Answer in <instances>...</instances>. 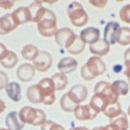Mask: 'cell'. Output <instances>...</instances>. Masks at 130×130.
I'll return each instance as SVG.
<instances>
[{"mask_svg": "<svg viewBox=\"0 0 130 130\" xmlns=\"http://www.w3.org/2000/svg\"><path fill=\"white\" fill-rule=\"evenodd\" d=\"M105 71L106 65L103 62V60L98 56H93L87 60L86 64L82 66L81 76L85 80L90 81L103 74Z\"/></svg>", "mask_w": 130, "mask_h": 130, "instance_id": "1", "label": "cell"}, {"mask_svg": "<svg viewBox=\"0 0 130 130\" xmlns=\"http://www.w3.org/2000/svg\"><path fill=\"white\" fill-rule=\"evenodd\" d=\"M19 118L23 124H28L35 126L42 125L46 121V115L43 110L32 108L30 106H25L21 109Z\"/></svg>", "mask_w": 130, "mask_h": 130, "instance_id": "2", "label": "cell"}, {"mask_svg": "<svg viewBox=\"0 0 130 130\" xmlns=\"http://www.w3.org/2000/svg\"><path fill=\"white\" fill-rule=\"evenodd\" d=\"M37 28L41 35L45 37L54 36L58 32L57 18L54 12L46 8L45 15L37 22Z\"/></svg>", "mask_w": 130, "mask_h": 130, "instance_id": "3", "label": "cell"}, {"mask_svg": "<svg viewBox=\"0 0 130 130\" xmlns=\"http://www.w3.org/2000/svg\"><path fill=\"white\" fill-rule=\"evenodd\" d=\"M67 13L71 22L76 27H82L88 22V15L83 6L78 2H72L67 8Z\"/></svg>", "mask_w": 130, "mask_h": 130, "instance_id": "4", "label": "cell"}, {"mask_svg": "<svg viewBox=\"0 0 130 130\" xmlns=\"http://www.w3.org/2000/svg\"><path fill=\"white\" fill-rule=\"evenodd\" d=\"M38 88L40 90L42 103L46 106L52 105L56 100V87L51 78H43L37 84Z\"/></svg>", "mask_w": 130, "mask_h": 130, "instance_id": "5", "label": "cell"}, {"mask_svg": "<svg viewBox=\"0 0 130 130\" xmlns=\"http://www.w3.org/2000/svg\"><path fill=\"white\" fill-rule=\"evenodd\" d=\"M94 93L102 96L107 100L109 105L116 103L118 101V98H119L118 93L114 90L111 84L105 81L98 82L94 87Z\"/></svg>", "mask_w": 130, "mask_h": 130, "instance_id": "6", "label": "cell"}, {"mask_svg": "<svg viewBox=\"0 0 130 130\" xmlns=\"http://www.w3.org/2000/svg\"><path fill=\"white\" fill-rule=\"evenodd\" d=\"M77 36L78 35H75L72 29L64 27L58 30L57 34L55 35V40H56L59 46H61V47H64L67 50L74 43Z\"/></svg>", "mask_w": 130, "mask_h": 130, "instance_id": "7", "label": "cell"}, {"mask_svg": "<svg viewBox=\"0 0 130 130\" xmlns=\"http://www.w3.org/2000/svg\"><path fill=\"white\" fill-rule=\"evenodd\" d=\"M52 62H53L52 56L48 52L44 51V50L39 51L37 57L32 61L35 69L39 71V72H46L51 67Z\"/></svg>", "mask_w": 130, "mask_h": 130, "instance_id": "8", "label": "cell"}, {"mask_svg": "<svg viewBox=\"0 0 130 130\" xmlns=\"http://www.w3.org/2000/svg\"><path fill=\"white\" fill-rule=\"evenodd\" d=\"M74 116L79 121H91L95 119L98 113L97 111H94L91 106L88 105H78L75 108L74 111Z\"/></svg>", "mask_w": 130, "mask_h": 130, "instance_id": "9", "label": "cell"}, {"mask_svg": "<svg viewBox=\"0 0 130 130\" xmlns=\"http://www.w3.org/2000/svg\"><path fill=\"white\" fill-rule=\"evenodd\" d=\"M87 88L84 85H76L70 89V91L67 93L68 97L70 98L73 103L76 105H79L80 103L86 100L87 97Z\"/></svg>", "mask_w": 130, "mask_h": 130, "instance_id": "10", "label": "cell"}, {"mask_svg": "<svg viewBox=\"0 0 130 130\" xmlns=\"http://www.w3.org/2000/svg\"><path fill=\"white\" fill-rule=\"evenodd\" d=\"M120 25L116 22H110L104 28V40L110 45H114L116 43L117 36L120 31Z\"/></svg>", "mask_w": 130, "mask_h": 130, "instance_id": "11", "label": "cell"}, {"mask_svg": "<svg viewBox=\"0 0 130 130\" xmlns=\"http://www.w3.org/2000/svg\"><path fill=\"white\" fill-rule=\"evenodd\" d=\"M11 16H12V19L17 24V26L24 24L26 22H32V15H31L28 7H21V8H17L11 13Z\"/></svg>", "mask_w": 130, "mask_h": 130, "instance_id": "12", "label": "cell"}, {"mask_svg": "<svg viewBox=\"0 0 130 130\" xmlns=\"http://www.w3.org/2000/svg\"><path fill=\"white\" fill-rule=\"evenodd\" d=\"M35 73L34 65L30 63H23L17 70V77L22 82H30L32 80Z\"/></svg>", "mask_w": 130, "mask_h": 130, "instance_id": "13", "label": "cell"}, {"mask_svg": "<svg viewBox=\"0 0 130 130\" xmlns=\"http://www.w3.org/2000/svg\"><path fill=\"white\" fill-rule=\"evenodd\" d=\"M100 32L98 28L95 27H88L81 31L80 34V38L85 44H92L96 43L99 39H100Z\"/></svg>", "mask_w": 130, "mask_h": 130, "instance_id": "14", "label": "cell"}, {"mask_svg": "<svg viewBox=\"0 0 130 130\" xmlns=\"http://www.w3.org/2000/svg\"><path fill=\"white\" fill-rule=\"evenodd\" d=\"M110 44L106 42L104 39L100 38L96 43L89 46V50L92 54L96 55L98 57H103L106 56L110 51Z\"/></svg>", "mask_w": 130, "mask_h": 130, "instance_id": "15", "label": "cell"}, {"mask_svg": "<svg viewBox=\"0 0 130 130\" xmlns=\"http://www.w3.org/2000/svg\"><path fill=\"white\" fill-rule=\"evenodd\" d=\"M18 27L14 22L11 14H5L0 17V35H8Z\"/></svg>", "mask_w": 130, "mask_h": 130, "instance_id": "16", "label": "cell"}, {"mask_svg": "<svg viewBox=\"0 0 130 130\" xmlns=\"http://www.w3.org/2000/svg\"><path fill=\"white\" fill-rule=\"evenodd\" d=\"M78 66V62L75 59L71 57L63 58L58 63V69L60 71L61 73H71L76 70Z\"/></svg>", "mask_w": 130, "mask_h": 130, "instance_id": "17", "label": "cell"}, {"mask_svg": "<svg viewBox=\"0 0 130 130\" xmlns=\"http://www.w3.org/2000/svg\"><path fill=\"white\" fill-rule=\"evenodd\" d=\"M23 123L20 120L17 111H10L6 117V125L9 130H22L24 127Z\"/></svg>", "mask_w": 130, "mask_h": 130, "instance_id": "18", "label": "cell"}, {"mask_svg": "<svg viewBox=\"0 0 130 130\" xmlns=\"http://www.w3.org/2000/svg\"><path fill=\"white\" fill-rule=\"evenodd\" d=\"M109 125L112 130H128L129 124L127 120V114L123 111L120 115L113 119H111Z\"/></svg>", "mask_w": 130, "mask_h": 130, "instance_id": "19", "label": "cell"}, {"mask_svg": "<svg viewBox=\"0 0 130 130\" xmlns=\"http://www.w3.org/2000/svg\"><path fill=\"white\" fill-rule=\"evenodd\" d=\"M28 8H29L31 15H32V22H39L41 20V18L45 15L46 10V8H45L43 7L41 1H35V2L32 3L28 7Z\"/></svg>", "mask_w": 130, "mask_h": 130, "instance_id": "20", "label": "cell"}, {"mask_svg": "<svg viewBox=\"0 0 130 130\" xmlns=\"http://www.w3.org/2000/svg\"><path fill=\"white\" fill-rule=\"evenodd\" d=\"M6 93L12 101L18 102L22 99V87L17 82H11L6 87Z\"/></svg>", "mask_w": 130, "mask_h": 130, "instance_id": "21", "label": "cell"}, {"mask_svg": "<svg viewBox=\"0 0 130 130\" xmlns=\"http://www.w3.org/2000/svg\"><path fill=\"white\" fill-rule=\"evenodd\" d=\"M89 105L91 106V108L96 111L98 113H100V111H104L107 107L109 106L107 100L102 97V96L99 95V94H94L90 100Z\"/></svg>", "mask_w": 130, "mask_h": 130, "instance_id": "22", "label": "cell"}, {"mask_svg": "<svg viewBox=\"0 0 130 130\" xmlns=\"http://www.w3.org/2000/svg\"><path fill=\"white\" fill-rule=\"evenodd\" d=\"M0 63L3 67L7 69H11L15 67V65L18 63V56L14 52L8 50L2 57L0 58Z\"/></svg>", "mask_w": 130, "mask_h": 130, "instance_id": "23", "label": "cell"}, {"mask_svg": "<svg viewBox=\"0 0 130 130\" xmlns=\"http://www.w3.org/2000/svg\"><path fill=\"white\" fill-rule=\"evenodd\" d=\"M26 95H27V99L30 102L35 103V104L42 103V97H41L40 90L38 88L37 85H32L28 87Z\"/></svg>", "mask_w": 130, "mask_h": 130, "instance_id": "24", "label": "cell"}, {"mask_svg": "<svg viewBox=\"0 0 130 130\" xmlns=\"http://www.w3.org/2000/svg\"><path fill=\"white\" fill-rule=\"evenodd\" d=\"M122 112H123V110H122L121 103H120L119 101H117V102L114 103V104L109 105L108 107L104 110V111H103V114L111 120V119H113V118H115V117H117L118 115H120Z\"/></svg>", "mask_w": 130, "mask_h": 130, "instance_id": "25", "label": "cell"}, {"mask_svg": "<svg viewBox=\"0 0 130 130\" xmlns=\"http://www.w3.org/2000/svg\"><path fill=\"white\" fill-rule=\"evenodd\" d=\"M52 81L54 83L56 90L58 91H61L67 87L68 85V77L65 75L64 73H57L51 77Z\"/></svg>", "mask_w": 130, "mask_h": 130, "instance_id": "26", "label": "cell"}, {"mask_svg": "<svg viewBox=\"0 0 130 130\" xmlns=\"http://www.w3.org/2000/svg\"><path fill=\"white\" fill-rule=\"evenodd\" d=\"M38 53H39L38 48L32 45H26L25 46H23L22 50V58L26 60H31V61L35 60V58L37 57Z\"/></svg>", "mask_w": 130, "mask_h": 130, "instance_id": "27", "label": "cell"}, {"mask_svg": "<svg viewBox=\"0 0 130 130\" xmlns=\"http://www.w3.org/2000/svg\"><path fill=\"white\" fill-rule=\"evenodd\" d=\"M60 108L62 109L64 111H67V112H73L75 108L78 106L72 101V100L68 97L67 93L64 94L62 97L60 98Z\"/></svg>", "mask_w": 130, "mask_h": 130, "instance_id": "28", "label": "cell"}, {"mask_svg": "<svg viewBox=\"0 0 130 130\" xmlns=\"http://www.w3.org/2000/svg\"><path fill=\"white\" fill-rule=\"evenodd\" d=\"M116 43L121 46H127L130 45V29L128 27L120 28L119 34L117 36Z\"/></svg>", "mask_w": 130, "mask_h": 130, "instance_id": "29", "label": "cell"}, {"mask_svg": "<svg viewBox=\"0 0 130 130\" xmlns=\"http://www.w3.org/2000/svg\"><path fill=\"white\" fill-rule=\"evenodd\" d=\"M111 86L119 96L127 95L128 91H129V84H127L124 80H116L111 84Z\"/></svg>", "mask_w": 130, "mask_h": 130, "instance_id": "30", "label": "cell"}, {"mask_svg": "<svg viewBox=\"0 0 130 130\" xmlns=\"http://www.w3.org/2000/svg\"><path fill=\"white\" fill-rule=\"evenodd\" d=\"M85 47H86V44L82 41L80 36H77L76 40L74 41V43L72 45V46H71L70 48L67 49V51L69 52L70 54L78 55L84 51Z\"/></svg>", "mask_w": 130, "mask_h": 130, "instance_id": "31", "label": "cell"}, {"mask_svg": "<svg viewBox=\"0 0 130 130\" xmlns=\"http://www.w3.org/2000/svg\"><path fill=\"white\" fill-rule=\"evenodd\" d=\"M41 130H65L62 125L53 122L51 120H46L43 125H41Z\"/></svg>", "mask_w": 130, "mask_h": 130, "instance_id": "32", "label": "cell"}, {"mask_svg": "<svg viewBox=\"0 0 130 130\" xmlns=\"http://www.w3.org/2000/svg\"><path fill=\"white\" fill-rule=\"evenodd\" d=\"M119 17L121 21L125 23H129L130 24V4L124 6L119 12Z\"/></svg>", "mask_w": 130, "mask_h": 130, "instance_id": "33", "label": "cell"}, {"mask_svg": "<svg viewBox=\"0 0 130 130\" xmlns=\"http://www.w3.org/2000/svg\"><path fill=\"white\" fill-rule=\"evenodd\" d=\"M124 60H125V70L124 72L125 75L130 73V47L125 50V55H124Z\"/></svg>", "mask_w": 130, "mask_h": 130, "instance_id": "34", "label": "cell"}, {"mask_svg": "<svg viewBox=\"0 0 130 130\" xmlns=\"http://www.w3.org/2000/svg\"><path fill=\"white\" fill-rule=\"evenodd\" d=\"M8 85V77L7 73L3 71H0V90L4 89Z\"/></svg>", "mask_w": 130, "mask_h": 130, "instance_id": "35", "label": "cell"}, {"mask_svg": "<svg viewBox=\"0 0 130 130\" xmlns=\"http://www.w3.org/2000/svg\"><path fill=\"white\" fill-rule=\"evenodd\" d=\"M89 3L91 5L97 7V8H102L107 5L108 1H107V0H90Z\"/></svg>", "mask_w": 130, "mask_h": 130, "instance_id": "36", "label": "cell"}, {"mask_svg": "<svg viewBox=\"0 0 130 130\" xmlns=\"http://www.w3.org/2000/svg\"><path fill=\"white\" fill-rule=\"evenodd\" d=\"M15 1H8V0H0V8L4 9H10L14 5Z\"/></svg>", "mask_w": 130, "mask_h": 130, "instance_id": "37", "label": "cell"}, {"mask_svg": "<svg viewBox=\"0 0 130 130\" xmlns=\"http://www.w3.org/2000/svg\"><path fill=\"white\" fill-rule=\"evenodd\" d=\"M5 110H6V103L4 102V100L0 99V113H2Z\"/></svg>", "mask_w": 130, "mask_h": 130, "instance_id": "38", "label": "cell"}, {"mask_svg": "<svg viewBox=\"0 0 130 130\" xmlns=\"http://www.w3.org/2000/svg\"><path fill=\"white\" fill-rule=\"evenodd\" d=\"M92 130H112V129L108 125H105V126H98V127L93 128Z\"/></svg>", "mask_w": 130, "mask_h": 130, "instance_id": "39", "label": "cell"}, {"mask_svg": "<svg viewBox=\"0 0 130 130\" xmlns=\"http://www.w3.org/2000/svg\"><path fill=\"white\" fill-rule=\"evenodd\" d=\"M69 130H90V129H88V128L86 127V126H77V127L71 128V129H69Z\"/></svg>", "mask_w": 130, "mask_h": 130, "instance_id": "40", "label": "cell"}, {"mask_svg": "<svg viewBox=\"0 0 130 130\" xmlns=\"http://www.w3.org/2000/svg\"><path fill=\"white\" fill-rule=\"evenodd\" d=\"M126 77H127V79H128V83H129V85H130V73H128L127 75H126Z\"/></svg>", "mask_w": 130, "mask_h": 130, "instance_id": "41", "label": "cell"}, {"mask_svg": "<svg viewBox=\"0 0 130 130\" xmlns=\"http://www.w3.org/2000/svg\"><path fill=\"white\" fill-rule=\"evenodd\" d=\"M127 113H128V115L130 116V106L128 107V109H127Z\"/></svg>", "mask_w": 130, "mask_h": 130, "instance_id": "42", "label": "cell"}, {"mask_svg": "<svg viewBox=\"0 0 130 130\" xmlns=\"http://www.w3.org/2000/svg\"><path fill=\"white\" fill-rule=\"evenodd\" d=\"M0 130H9V129H6V128H2V127H0Z\"/></svg>", "mask_w": 130, "mask_h": 130, "instance_id": "43", "label": "cell"}]
</instances>
